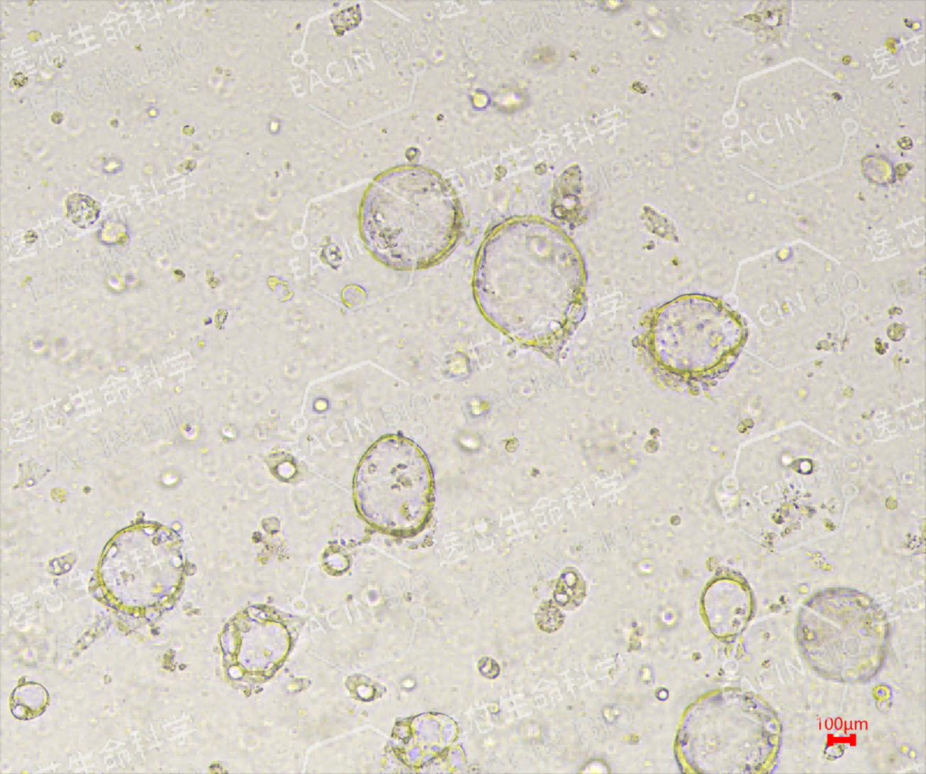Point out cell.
I'll list each match as a JSON object with an SVG mask.
<instances>
[{"mask_svg": "<svg viewBox=\"0 0 926 774\" xmlns=\"http://www.w3.org/2000/svg\"><path fill=\"white\" fill-rule=\"evenodd\" d=\"M357 504L369 522L394 534H410L425 526L431 512V467L409 439L389 437L364 458L357 476Z\"/></svg>", "mask_w": 926, "mask_h": 774, "instance_id": "cell-1", "label": "cell"}, {"mask_svg": "<svg viewBox=\"0 0 926 774\" xmlns=\"http://www.w3.org/2000/svg\"><path fill=\"white\" fill-rule=\"evenodd\" d=\"M394 179L389 208L369 223L373 240L380 250L389 249L391 262L402 267L406 246L405 267H409V247L416 265L413 239L419 265L423 261L417 239L427 262L435 260L447 250L458 230L457 206L451 191L433 174L420 169L402 170Z\"/></svg>", "mask_w": 926, "mask_h": 774, "instance_id": "cell-2", "label": "cell"}, {"mask_svg": "<svg viewBox=\"0 0 926 774\" xmlns=\"http://www.w3.org/2000/svg\"><path fill=\"white\" fill-rule=\"evenodd\" d=\"M67 209L69 219L82 229L91 228L101 213L100 206L94 199L78 193L68 196Z\"/></svg>", "mask_w": 926, "mask_h": 774, "instance_id": "cell-3", "label": "cell"}, {"mask_svg": "<svg viewBox=\"0 0 926 774\" xmlns=\"http://www.w3.org/2000/svg\"><path fill=\"white\" fill-rule=\"evenodd\" d=\"M864 172L873 182L885 184L892 176V169L888 160L878 156L868 157L863 162Z\"/></svg>", "mask_w": 926, "mask_h": 774, "instance_id": "cell-4", "label": "cell"}, {"mask_svg": "<svg viewBox=\"0 0 926 774\" xmlns=\"http://www.w3.org/2000/svg\"><path fill=\"white\" fill-rule=\"evenodd\" d=\"M98 238L104 245L120 244L127 238L125 225L120 222H108V224H105L98 232Z\"/></svg>", "mask_w": 926, "mask_h": 774, "instance_id": "cell-5", "label": "cell"}, {"mask_svg": "<svg viewBox=\"0 0 926 774\" xmlns=\"http://www.w3.org/2000/svg\"><path fill=\"white\" fill-rule=\"evenodd\" d=\"M121 169H123V162H121L120 159L111 157V159H108L104 162V172L109 174L117 173L118 172H120Z\"/></svg>", "mask_w": 926, "mask_h": 774, "instance_id": "cell-6", "label": "cell"}, {"mask_svg": "<svg viewBox=\"0 0 926 774\" xmlns=\"http://www.w3.org/2000/svg\"><path fill=\"white\" fill-rule=\"evenodd\" d=\"M52 123H57V124L61 123H62V120H63V114H62V113H55L52 114Z\"/></svg>", "mask_w": 926, "mask_h": 774, "instance_id": "cell-7", "label": "cell"}]
</instances>
